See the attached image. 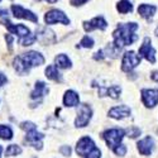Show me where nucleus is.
I'll use <instances>...</instances> for the list:
<instances>
[{
	"label": "nucleus",
	"mask_w": 158,
	"mask_h": 158,
	"mask_svg": "<svg viewBox=\"0 0 158 158\" xmlns=\"http://www.w3.org/2000/svg\"><path fill=\"white\" fill-rule=\"evenodd\" d=\"M130 113L131 111L127 105H119V106H115V108L109 110V116L113 118V119L122 120V119H124V118H128L130 115Z\"/></svg>",
	"instance_id": "2eb2a0df"
},
{
	"label": "nucleus",
	"mask_w": 158,
	"mask_h": 158,
	"mask_svg": "<svg viewBox=\"0 0 158 158\" xmlns=\"http://www.w3.org/2000/svg\"><path fill=\"white\" fill-rule=\"evenodd\" d=\"M0 138L4 140H10L13 138V130L8 125H0Z\"/></svg>",
	"instance_id": "5701e85b"
},
{
	"label": "nucleus",
	"mask_w": 158,
	"mask_h": 158,
	"mask_svg": "<svg viewBox=\"0 0 158 158\" xmlns=\"http://www.w3.org/2000/svg\"><path fill=\"white\" fill-rule=\"evenodd\" d=\"M78 101H80V98L78 95L72 90L66 91V94L63 96V104L64 106H69V108H73L76 105H78Z\"/></svg>",
	"instance_id": "a211bd4d"
},
{
	"label": "nucleus",
	"mask_w": 158,
	"mask_h": 158,
	"mask_svg": "<svg viewBox=\"0 0 158 158\" xmlns=\"http://www.w3.org/2000/svg\"><path fill=\"white\" fill-rule=\"evenodd\" d=\"M8 14V11L4 10V9H0V17H3V15H6Z\"/></svg>",
	"instance_id": "7c9ffc66"
},
{
	"label": "nucleus",
	"mask_w": 158,
	"mask_h": 158,
	"mask_svg": "<svg viewBox=\"0 0 158 158\" xmlns=\"http://www.w3.org/2000/svg\"><path fill=\"white\" fill-rule=\"evenodd\" d=\"M94 46V39L89 37V35H85L82 39H81V42L80 44H78L77 47H82V48H91Z\"/></svg>",
	"instance_id": "393cba45"
},
{
	"label": "nucleus",
	"mask_w": 158,
	"mask_h": 158,
	"mask_svg": "<svg viewBox=\"0 0 158 158\" xmlns=\"http://www.w3.org/2000/svg\"><path fill=\"white\" fill-rule=\"evenodd\" d=\"M140 94H142V100L147 108H154L158 104V90L143 89Z\"/></svg>",
	"instance_id": "9d476101"
},
{
	"label": "nucleus",
	"mask_w": 158,
	"mask_h": 158,
	"mask_svg": "<svg viewBox=\"0 0 158 158\" xmlns=\"http://www.w3.org/2000/svg\"><path fill=\"white\" fill-rule=\"evenodd\" d=\"M124 135H125L124 129H118V128L109 129V130H106V131H104L102 133V138L105 139L108 147L113 152L122 144V139L124 138Z\"/></svg>",
	"instance_id": "39448f33"
},
{
	"label": "nucleus",
	"mask_w": 158,
	"mask_h": 158,
	"mask_svg": "<svg viewBox=\"0 0 158 158\" xmlns=\"http://www.w3.org/2000/svg\"><path fill=\"white\" fill-rule=\"evenodd\" d=\"M120 91L122 90H120L119 86H110V87L101 86L99 89V95L100 96H110L113 99H118V98H119Z\"/></svg>",
	"instance_id": "f3484780"
},
{
	"label": "nucleus",
	"mask_w": 158,
	"mask_h": 158,
	"mask_svg": "<svg viewBox=\"0 0 158 158\" xmlns=\"http://www.w3.org/2000/svg\"><path fill=\"white\" fill-rule=\"evenodd\" d=\"M20 128L23 130H25V140L28 142V144H31L32 147H34L35 149L41 151L43 144H42V140H43V134L39 133L37 130V127L35 124H33L32 122H23L20 124Z\"/></svg>",
	"instance_id": "20e7f679"
},
{
	"label": "nucleus",
	"mask_w": 158,
	"mask_h": 158,
	"mask_svg": "<svg viewBox=\"0 0 158 158\" xmlns=\"http://www.w3.org/2000/svg\"><path fill=\"white\" fill-rule=\"evenodd\" d=\"M20 153H22V148L19 146H17V144H10L5 151L6 156H18Z\"/></svg>",
	"instance_id": "b1692460"
},
{
	"label": "nucleus",
	"mask_w": 158,
	"mask_h": 158,
	"mask_svg": "<svg viewBox=\"0 0 158 158\" xmlns=\"http://www.w3.org/2000/svg\"><path fill=\"white\" fill-rule=\"evenodd\" d=\"M106 27H108V23L102 17H96L94 19H91L90 22H84V29L86 32H91L94 29L104 31V29H106Z\"/></svg>",
	"instance_id": "f8f14e48"
},
{
	"label": "nucleus",
	"mask_w": 158,
	"mask_h": 158,
	"mask_svg": "<svg viewBox=\"0 0 158 158\" xmlns=\"http://www.w3.org/2000/svg\"><path fill=\"white\" fill-rule=\"evenodd\" d=\"M139 55L142 57H144V58H146L148 62H151V63H154L156 62V49L151 44V38L149 37L144 38L143 44L139 48Z\"/></svg>",
	"instance_id": "1a4fd4ad"
},
{
	"label": "nucleus",
	"mask_w": 158,
	"mask_h": 158,
	"mask_svg": "<svg viewBox=\"0 0 158 158\" xmlns=\"http://www.w3.org/2000/svg\"><path fill=\"white\" fill-rule=\"evenodd\" d=\"M91 115H93V110L87 104H82L78 106V111H77V118L75 120V125L77 128H84L89 124Z\"/></svg>",
	"instance_id": "423d86ee"
},
{
	"label": "nucleus",
	"mask_w": 158,
	"mask_h": 158,
	"mask_svg": "<svg viewBox=\"0 0 158 158\" xmlns=\"http://www.w3.org/2000/svg\"><path fill=\"white\" fill-rule=\"evenodd\" d=\"M139 63H140V56H138L133 51L125 52L123 61H122V70L125 72H130L131 70H134Z\"/></svg>",
	"instance_id": "0eeeda50"
},
{
	"label": "nucleus",
	"mask_w": 158,
	"mask_h": 158,
	"mask_svg": "<svg viewBox=\"0 0 158 158\" xmlns=\"http://www.w3.org/2000/svg\"><path fill=\"white\" fill-rule=\"evenodd\" d=\"M116 9L119 13H122V14H127V13L133 10V5H131V3L129 0H120L116 5Z\"/></svg>",
	"instance_id": "4be33fe9"
},
{
	"label": "nucleus",
	"mask_w": 158,
	"mask_h": 158,
	"mask_svg": "<svg viewBox=\"0 0 158 158\" xmlns=\"http://www.w3.org/2000/svg\"><path fill=\"white\" fill-rule=\"evenodd\" d=\"M4 24H5V27L8 28V31L11 34L18 35L19 39L25 37V35H28L31 33V31L25 27V25H23V24H11L9 20H4Z\"/></svg>",
	"instance_id": "ddd939ff"
},
{
	"label": "nucleus",
	"mask_w": 158,
	"mask_h": 158,
	"mask_svg": "<svg viewBox=\"0 0 158 158\" xmlns=\"http://www.w3.org/2000/svg\"><path fill=\"white\" fill-rule=\"evenodd\" d=\"M6 81H8L6 76H4V75H3L2 72H0V87H2V86H3V85H4L5 82H6Z\"/></svg>",
	"instance_id": "c85d7f7f"
},
{
	"label": "nucleus",
	"mask_w": 158,
	"mask_h": 158,
	"mask_svg": "<svg viewBox=\"0 0 158 158\" xmlns=\"http://www.w3.org/2000/svg\"><path fill=\"white\" fill-rule=\"evenodd\" d=\"M47 93H48V89H47L46 84H44V82H42V81H39V82H37V84H35V87H34V90L32 91L31 98H32V99H34V100H37V99L41 100V99H42Z\"/></svg>",
	"instance_id": "6ab92c4d"
},
{
	"label": "nucleus",
	"mask_w": 158,
	"mask_h": 158,
	"mask_svg": "<svg viewBox=\"0 0 158 158\" xmlns=\"http://www.w3.org/2000/svg\"><path fill=\"white\" fill-rule=\"evenodd\" d=\"M137 31H138L137 23H120L118 25L116 31L113 33L114 46L118 48H122L125 46L133 44L138 39V35L135 34Z\"/></svg>",
	"instance_id": "f257e3e1"
},
{
	"label": "nucleus",
	"mask_w": 158,
	"mask_h": 158,
	"mask_svg": "<svg viewBox=\"0 0 158 158\" xmlns=\"http://www.w3.org/2000/svg\"><path fill=\"white\" fill-rule=\"evenodd\" d=\"M157 11V6L156 5H151V4H142L138 6V13L140 14V17H143L144 19H152L153 15Z\"/></svg>",
	"instance_id": "dca6fc26"
},
{
	"label": "nucleus",
	"mask_w": 158,
	"mask_h": 158,
	"mask_svg": "<svg viewBox=\"0 0 158 158\" xmlns=\"http://www.w3.org/2000/svg\"><path fill=\"white\" fill-rule=\"evenodd\" d=\"M2 152H3V148H2V146H0V156H2Z\"/></svg>",
	"instance_id": "473e14b6"
},
{
	"label": "nucleus",
	"mask_w": 158,
	"mask_h": 158,
	"mask_svg": "<svg viewBox=\"0 0 158 158\" xmlns=\"http://www.w3.org/2000/svg\"><path fill=\"white\" fill-rule=\"evenodd\" d=\"M0 2H2V0H0Z\"/></svg>",
	"instance_id": "f704fd0d"
},
{
	"label": "nucleus",
	"mask_w": 158,
	"mask_h": 158,
	"mask_svg": "<svg viewBox=\"0 0 158 158\" xmlns=\"http://www.w3.org/2000/svg\"><path fill=\"white\" fill-rule=\"evenodd\" d=\"M11 11H13V14H14L15 18L28 19V20H31V22H33V23H37V22H38V18H37V15L34 14L33 11L24 9V8H22L20 5H11Z\"/></svg>",
	"instance_id": "9b49d317"
},
{
	"label": "nucleus",
	"mask_w": 158,
	"mask_h": 158,
	"mask_svg": "<svg viewBox=\"0 0 158 158\" xmlns=\"http://www.w3.org/2000/svg\"><path fill=\"white\" fill-rule=\"evenodd\" d=\"M43 63H44V57L35 51H31L24 53L23 56L15 57L13 66H14V69L18 73L25 75L31 71L32 67H37V66H41Z\"/></svg>",
	"instance_id": "f03ea898"
},
{
	"label": "nucleus",
	"mask_w": 158,
	"mask_h": 158,
	"mask_svg": "<svg viewBox=\"0 0 158 158\" xmlns=\"http://www.w3.org/2000/svg\"><path fill=\"white\" fill-rule=\"evenodd\" d=\"M46 76L52 81H56V82H62V76L58 72V69L56 67L55 64H51L46 69Z\"/></svg>",
	"instance_id": "aec40b11"
},
{
	"label": "nucleus",
	"mask_w": 158,
	"mask_h": 158,
	"mask_svg": "<svg viewBox=\"0 0 158 158\" xmlns=\"http://www.w3.org/2000/svg\"><path fill=\"white\" fill-rule=\"evenodd\" d=\"M124 131H125V134H128V137H130V138H135V137H138L140 134V130L138 128H135V127H130Z\"/></svg>",
	"instance_id": "a878e982"
},
{
	"label": "nucleus",
	"mask_w": 158,
	"mask_h": 158,
	"mask_svg": "<svg viewBox=\"0 0 158 158\" xmlns=\"http://www.w3.org/2000/svg\"><path fill=\"white\" fill-rule=\"evenodd\" d=\"M44 20L47 24H55V23H62V24H70V19L66 17V14L62 10L58 9H52L49 10L46 17Z\"/></svg>",
	"instance_id": "6e6552de"
},
{
	"label": "nucleus",
	"mask_w": 158,
	"mask_h": 158,
	"mask_svg": "<svg viewBox=\"0 0 158 158\" xmlns=\"http://www.w3.org/2000/svg\"><path fill=\"white\" fill-rule=\"evenodd\" d=\"M76 152L82 158H100L101 152L90 137H82L76 146Z\"/></svg>",
	"instance_id": "7ed1b4c3"
},
{
	"label": "nucleus",
	"mask_w": 158,
	"mask_h": 158,
	"mask_svg": "<svg viewBox=\"0 0 158 158\" xmlns=\"http://www.w3.org/2000/svg\"><path fill=\"white\" fill-rule=\"evenodd\" d=\"M47 3H49V4H53V3H56V2H58V0H46Z\"/></svg>",
	"instance_id": "2f4dec72"
},
{
	"label": "nucleus",
	"mask_w": 158,
	"mask_h": 158,
	"mask_svg": "<svg viewBox=\"0 0 158 158\" xmlns=\"http://www.w3.org/2000/svg\"><path fill=\"white\" fill-rule=\"evenodd\" d=\"M151 77H152L153 81H157V82H158V71H154V72L151 75Z\"/></svg>",
	"instance_id": "c756f323"
},
{
	"label": "nucleus",
	"mask_w": 158,
	"mask_h": 158,
	"mask_svg": "<svg viewBox=\"0 0 158 158\" xmlns=\"http://www.w3.org/2000/svg\"><path fill=\"white\" fill-rule=\"evenodd\" d=\"M156 34H157V35H158V28H157V29H156Z\"/></svg>",
	"instance_id": "72a5a7b5"
},
{
	"label": "nucleus",
	"mask_w": 158,
	"mask_h": 158,
	"mask_svg": "<svg viewBox=\"0 0 158 158\" xmlns=\"http://www.w3.org/2000/svg\"><path fill=\"white\" fill-rule=\"evenodd\" d=\"M56 67L57 69H70L71 67V60L66 55H58L55 60Z\"/></svg>",
	"instance_id": "412c9836"
},
{
	"label": "nucleus",
	"mask_w": 158,
	"mask_h": 158,
	"mask_svg": "<svg viewBox=\"0 0 158 158\" xmlns=\"http://www.w3.org/2000/svg\"><path fill=\"white\" fill-rule=\"evenodd\" d=\"M60 151H61V153H63V156H70V154H71V148H70L69 146L62 147Z\"/></svg>",
	"instance_id": "bb28decb"
},
{
	"label": "nucleus",
	"mask_w": 158,
	"mask_h": 158,
	"mask_svg": "<svg viewBox=\"0 0 158 158\" xmlns=\"http://www.w3.org/2000/svg\"><path fill=\"white\" fill-rule=\"evenodd\" d=\"M138 151L143 156H149L154 148V140L152 137H146L138 142Z\"/></svg>",
	"instance_id": "4468645a"
},
{
	"label": "nucleus",
	"mask_w": 158,
	"mask_h": 158,
	"mask_svg": "<svg viewBox=\"0 0 158 158\" xmlns=\"http://www.w3.org/2000/svg\"><path fill=\"white\" fill-rule=\"evenodd\" d=\"M87 2V0H71V4L75 5V6H78V5H82Z\"/></svg>",
	"instance_id": "cd10ccee"
}]
</instances>
